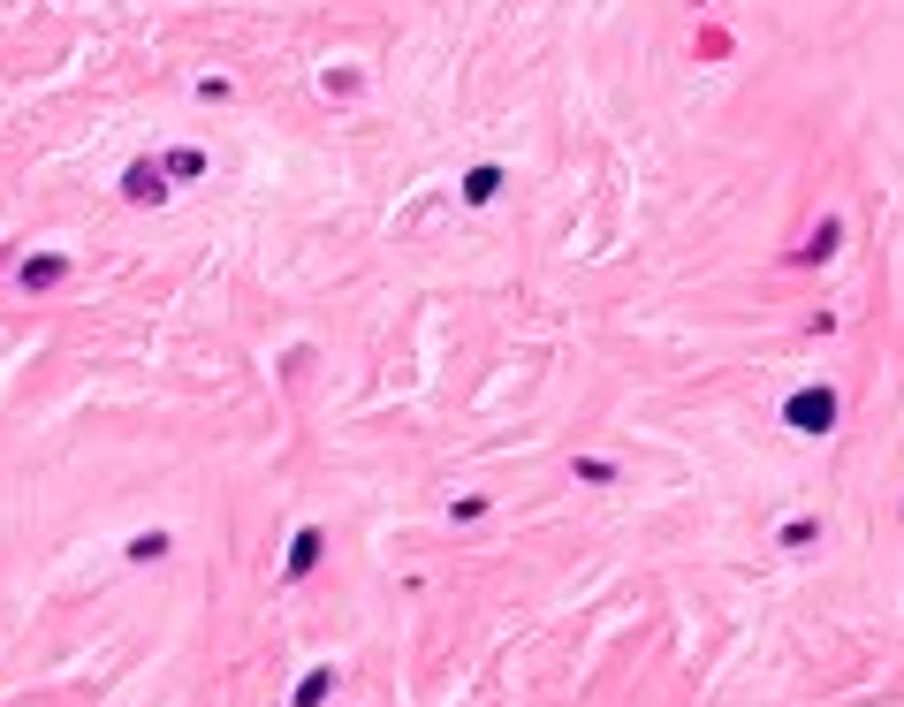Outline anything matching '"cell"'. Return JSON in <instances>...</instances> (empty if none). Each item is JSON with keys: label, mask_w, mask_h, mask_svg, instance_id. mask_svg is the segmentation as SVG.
I'll return each instance as SVG.
<instances>
[{"label": "cell", "mask_w": 904, "mask_h": 707, "mask_svg": "<svg viewBox=\"0 0 904 707\" xmlns=\"http://www.w3.org/2000/svg\"><path fill=\"white\" fill-rule=\"evenodd\" d=\"M783 419H790L798 434H829V426H836V396H829V388H798V396L783 403Z\"/></svg>", "instance_id": "6da1fadb"}, {"label": "cell", "mask_w": 904, "mask_h": 707, "mask_svg": "<svg viewBox=\"0 0 904 707\" xmlns=\"http://www.w3.org/2000/svg\"><path fill=\"white\" fill-rule=\"evenodd\" d=\"M160 190H167V168H152V161H138V168L122 176V198H138V205H152Z\"/></svg>", "instance_id": "7a4b0ae2"}, {"label": "cell", "mask_w": 904, "mask_h": 707, "mask_svg": "<svg viewBox=\"0 0 904 707\" xmlns=\"http://www.w3.org/2000/svg\"><path fill=\"white\" fill-rule=\"evenodd\" d=\"M61 274H69V259H54V251H46V259H23V274H15V282H23V290H54Z\"/></svg>", "instance_id": "3957f363"}, {"label": "cell", "mask_w": 904, "mask_h": 707, "mask_svg": "<svg viewBox=\"0 0 904 707\" xmlns=\"http://www.w3.org/2000/svg\"><path fill=\"white\" fill-rule=\"evenodd\" d=\"M319 547H327L319 532H297V540H290V578H304V570L319 563Z\"/></svg>", "instance_id": "277c9868"}, {"label": "cell", "mask_w": 904, "mask_h": 707, "mask_svg": "<svg viewBox=\"0 0 904 707\" xmlns=\"http://www.w3.org/2000/svg\"><path fill=\"white\" fill-rule=\"evenodd\" d=\"M829 251H836V221H821V228H813V236H806L790 259H806V267H813V259H829Z\"/></svg>", "instance_id": "5b68a950"}, {"label": "cell", "mask_w": 904, "mask_h": 707, "mask_svg": "<svg viewBox=\"0 0 904 707\" xmlns=\"http://www.w3.org/2000/svg\"><path fill=\"white\" fill-rule=\"evenodd\" d=\"M494 190H502V168H471V176H463V198H471V205H486Z\"/></svg>", "instance_id": "8992f818"}, {"label": "cell", "mask_w": 904, "mask_h": 707, "mask_svg": "<svg viewBox=\"0 0 904 707\" xmlns=\"http://www.w3.org/2000/svg\"><path fill=\"white\" fill-rule=\"evenodd\" d=\"M160 555H167V532H138L130 540V563H160Z\"/></svg>", "instance_id": "52a82bcc"}, {"label": "cell", "mask_w": 904, "mask_h": 707, "mask_svg": "<svg viewBox=\"0 0 904 707\" xmlns=\"http://www.w3.org/2000/svg\"><path fill=\"white\" fill-rule=\"evenodd\" d=\"M327 685H334L327 670H312V677H297V707H319V700H327Z\"/></svg>", "instance_id": "ba28073f"}, {"label": "cell", "mask_w": 904, "mask_h": 707, "mask_svg": "<svg viewBox=\"0 0 904 707\" xmlns=\"http://www.w3.org/2000/svg\"><path fill=\"white\" fill-rule=\"evenodd\" d=\"M160 168H167V176H206V153H167Z\"/></svg>", "instance_id": "9c48e42d"}]
</instances>
